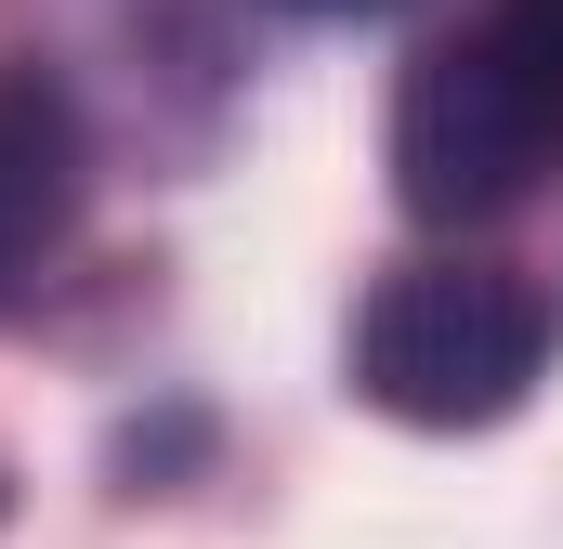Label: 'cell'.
Segmentation results:
<instances>
[{
  "instance_id": "3",
  "label": "cell",
  "mask_w": 563,
  "mask_h": 549,
  "mask_svg": "<svg viewBox=\"0 0 563 549\" xmlns=\"http://www.w3.org/2000/svg\"><path fill=\"white\" fill-rule=\"evenodd\" d=\"M79 210H92V132H79L66 79L0 66V314L66 262Z\"/></svg>"
},
{
  "instance_id": "5",
  "label": "cell",
  "mask_w": 563,
  "mask_h": 549,
  "mask_svg": "<svg viewBox=\"0 0 563 549\" xmlns=\"http://www.w3.org/2000/svg\"><path fill=\"white\" fill-rule=\"evenodd\" d=\"M288 13H394V0H288Z\"/></svg>"
},
{
  "instance_id": "1",
  "label": "cell",
  "mask_w": 563,
  "mask_h": 549,
  "mask_svg": "<svg viewBox=\"0 0 563 549\" xmlns=\"http://www.w3.org/2000/svg\"><path fill=\"white\" fill-rule=\"evenodd\" d=\"M551 367V288L511 262H407L354 314V393L407 432H485Z\"/></svg>"
},
{
  "instance_id": "2",
  "label": "cell",
  "mask_w": 563,
  "mask_h": 549,
  "mask_svg": "<svg viewBox=\"0 0 563 549\" xmlns=\"http://www.w3.org/2000/svg\"><path fill=\"white\" fill-rule=\"evenodd\" d=\"M563 157V92L538 79V53L485 13L472 40H432L394 92V197L420 223H498L538 197V170Z\"/></svg>"
},
{
  "instance_id": "4",
  "label": "cell",
  "mask_w": 563,
  "mask_h": 549,
  "mask_svg": "<svg viewBox=\"0 0 563 549\" xmlns=\"http://www.w3.org/2000/svg\"><path fill=\"white\" fill-rule=\"evenodd\" d=\"M498 26H511V40L538 53V79L563 92V0H498Z\"/></svg>"
}]
</instances>
